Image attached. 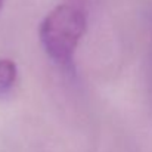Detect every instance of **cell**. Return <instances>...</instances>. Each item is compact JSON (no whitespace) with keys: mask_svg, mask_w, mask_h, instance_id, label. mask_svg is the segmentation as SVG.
Segmentation results:
<instances>
[{"mask_svg":"<svg viewBox=\"0 0 152 152\" xmlns=\"http://www.w3.org/2000/svg\"><path fill=\"white\" fill-rule=\"evenodd\" d=\"M93 0H64L43 19L39 34L43 49L55 64L72 69L74 55L86 33Z\"/></svg>","mask_w":152,"mask_h":152,"instance_id":"6da1fadb","label":"cell"},{"mask_svg":"<svg viewBox=\"0 0 152 152\" xmlns=\"http://www.w3.org/2000/svg\"><path fill=\"white\" fill-rule=\"evenodd\" d=\"M16 77H18L16 64L7 58L0 59V96L7 95L13 89Z\"/></svg>","mask_w":152,"mask_h":152,"instance_id":"7a4b0ae2","label":"cell"},{"mask_svg":"<svg viewBox=\"0 0 152 152\" xmlns=\"http://www.w3.org/2000/svg\"><path fill=\"white\" fill-rule=\"evenodd\" d=\"M3 4H4V0H0V12H1V7H3Z\"/></svg>","mask_w":152,"mask_h":152,"instance_id":"3957f363","label":"cell"}]
</instances>
